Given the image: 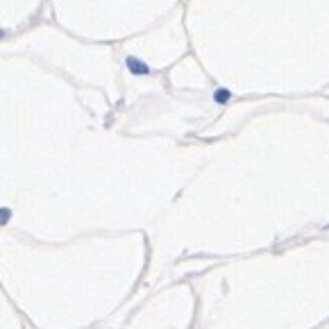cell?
<instances>
[{
    "instance_id": "obj_1",
    "label": "cell",
    "mask_w": 329,
    "mask_h": 329,
    "mask_svg": "<svg viewBox=\"0 0 329 329\" xmlns=\"http://www.w3.org/2000/svg\"><path fill=\"white\" fill-rule=\"evenodd\" d=\"M125 64H128V68L132 70L134 75H146L148 73V66L143 64L138 57H128V59H125Z\"/></svg>"
},
{
    "instance_id": "obj_2",
    "label": "cell",
    "mask_w": 329,
    "mask_h": 329,
    "mask_svg": "<svg viewBox=\"0 0 329 329\" xmlns=\"http://www.w3.org/2000/svg\"><path fill=\"white\" fill-rule=\"evenodd\" d=\"M12 220V209L10 206H0V225H7Z\"/></svg>"
},
{
    "instance_id": "obj_3",
    "label": "cell",
    "mask_w": 329,
    "mask_h": 329,
    "mask_svg": "<svg viewBox=\"0 0 329 329\" xmlns=\"http://www.w3.org/2000/svg\"><path fill=\"white\" fill-rule=\"evenodd\" d=\"M227 98H230V96H227V91H222V88H220V91H218V94H216V100H218V102H225Z\"/></svg>"
},
{
    "instance_id": "obj_4",
    "label": "cell",
    "mask_w": 329,
    "mask_h": 329,
    "mask_svg": "<svg viewBox=\"0 0 329 329\" xmlns=\"http://www.w3.org/2000/svg\"><path fill=\"white\" fill-rule=\"evenodd\" d=\"M5 36H7V30H2V28H0V39H5Z\"/></svg>"
}]
</instances>
